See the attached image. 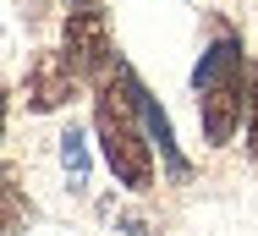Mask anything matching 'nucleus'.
Returning <instances> with one entry per match:
<instances>
[{
  "instance_id": "1",
  "label": "nucleus",
  "mask_w": 258,
  "mask_h": 236,
  "mask_svg": "<svg viewBox=\"0 0 258 236\" xmlns=\"http://www.w3.org/2000/svg\"><path fill=\"white\" fill-rule=\"evenodd\" d=\"M247 55H242V39L236 33H220L214 44L204 49L198 72H192V94H198V127H204L209 148H225V143L242 132L247 121Z\"/></svg>"
},
{
  "instance_id": "2",
  "label": "nucleus",
  "mask_w": 258,
  "mask_h": 236,
  "mask_svg": "<svg viewBox=\"0 0 258 236\" xmlns=\"http://www.w3.org/2000/svg\"><path fill=\"white\" fill-rule=\"evenodd\" d=\"M88 132L99 143L110 176H115L126 192H149L154 187V143L143 132V121L132 115V104L115 94L110 83L94 88V127H88Z\"/></svg>"
},
{
  "instance_id": "3",
  "label": "nucleus",
  "mask_w": 258,
  "mask_h": 236,
  "mask_svg": "<svg viewBox=\"0 0 258 236\" xmlns=\"http://www.w3.org/2000/svg\"><path fill=\"white\" fill-rule=\"evenodd\" d=\"M60 55H66V66H72L83 83L99 88L104 77L121 66V55H115V33H110V11H104V6L66 11V22H60Z\"/></svg>"
},
{
  "instance_id": "4",
  "label": "nucleus",
  "mask_w": 258,
  "mask_h": 236,
  "mask_svg": "<svg viewBox=\"0 0 258 236\" xmlns=\"http://www.w3.org/2000/svg\"><path fill=\"white\" fill-rule=\"evenodd\" d=\"M104 83H110L115 94L132 104V115L143 121V132H149V143H154V154L165 159V170H170L176 182H187V176H192V165H187V154H181V143H176V127H170L165 104H159V99L149 94V83H143V77H138V72H132L126 61H121V66H115V72L104 77Z\"/></svg>"
},
{
  "instance_id": "5",
  "label": "nucleus",
  "mask_w": 258,
  "mask_h": 236,
  "mask_svg": "<svg viewBox=\"0 0 258 236\" xmlns=\"http://www.w3.org/2000/svg\"><path fill=\"white\" fill-rule=\"evenodd\" d=\"M77 88H83V77L66 66V55L60 49H39L28 61V77H22V104L33 115H50V110H66L77 99Z\"/></svg>"
},
{
  "instance_id": "6",
  "label": "nucleus",
  "mask_w": 258,
  "mask_h": 236,
  "mask_svg": "<svg viewBox=\"0 0 258 236\" xmlns=\"http://www.w3.org/2000/svg\"><path fill=\"white\" fill-rule=\"evenodd\" d=\"M60 170H66V187L88 192V176H94V132H83V121H72L60 132Z\"/></svg>"
},
{
  "instance_id": "7",
  "label": "nucleus",
  "mask_w": 258,
  "mask_h": 236,
  "mask_svg": "<svg viewBox=\"0 0 258 236\" xmlns=\"http://www.w3.org/2000/svg\"><path fill=\"white\" fill-rule=\"evenodd\" d=\"M28 225H33V198L22 192L17 170L0 159V236H22Z\"/></svg>"
},
{
  "instance_id": "8",
  "label": "nucleus",
  "mask_w": 258,
  "mask_h": 236,
  "mask_svg": "<svg viewBox=\"0 0 258 236\" xmlns=\"http://www.w3.org/2000/svg\"><path fill=\"white\" fill-rule=\"evenodd\" d=\"M242 132H247V159L258 165V66L247 77V121H242Z\"/></svg>"
},
{
  "instance_id": "9",
  "label": "nucleus",
  "mask_w": 258,
  "mask_h": 236,
  "mask_svg": "<svg viewBox=\"0 0 258 236\" xmlns=\"http://www.w3.org/2000/svg\"><path fill=\"white\" fill-rule=\"evenodd\" d=\"M6 115H11V88L0 83V138H6Z\"/></svg>"
},
{
  "instance_id": "10",
  "label": "nucleus",
  "mask_w": 258,
  "mask_h": 236,
  "mask_svg": "<svg viewBox=\"0 0 258 236\" xmlns=\"http://www.w3.org/2000/svg\"><path fill=\"white\" fill-rule=\"evenodd\" d=\"M66 6H72V11H83V6H99V0H66Z\"/></svg>"
}]
</instances>
